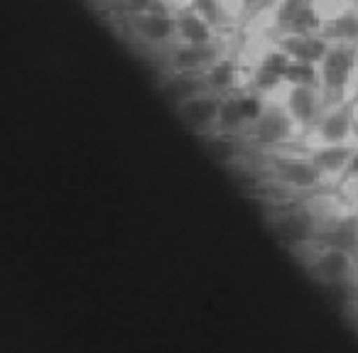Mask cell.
Instances as JSON below:
<instances>
[{"label":"cell","instance_id":"cell-1","mask_svg":"<svg viewBox=\"0 0 358 353\" xmlns=\"http://www.w3.org/2000/svg\"><path fill=\"white\" fill-rule=\"evenodd\" d=\"M270 177L278 182L289 194H317L324 189L327 180L322 177L309 154H292V152H270L268 159Z\"/></svg>","mask_w":358,"mask_h":353},{"label":"cell","instance_id":"cell-2","mask_svg":"<svg viewBox=\"0 0 358 353\" xmlns=\"http://www.w3.org/2000/svg\"><path fill=\"white\" fill-rule=\"evenodd\" d=\"M358 64V47L329 45L322 64H319V91L324 106H331L348 96L353 69Z\"/></svg>","mask_w":358,"mask_h":353},{"label":"cell","instance_id":"cell-3","mask_svg":"<svg viewBox=\"0 0 358 353\" xmlns=\"http://www.w3.org/2000/svg\"><path fill=\"white\" fill-rule=\"evenodd\" d=\"M297 133V125L289 118L285 106L275 103V101H265L263 113L250 123L243 140H248L253 147H260L265 152H278V150L287 147Z\"/></svg>","mask_w":358,"mask_h":353},{"label":"cell","instance_id":"cell-4","mask_svg":"<svg viewBox=\"0 0 358 353\" xmlns=\"http://www.w3.org/2000/svg\"><path fill=\"white\" fill-rule=\"evenodd\" d=\"M329 214H319L309 201L289 204L287 211H280L273 221V231L285 245L294 250H304L314 243L319 229L327 221Z\"/></svg>","mask_w":358,"mask_h":353},{"label":"cell","instance_id":"cell-5","mask_svg":"<svg viewBox=\"0 0 358 353\" xmlns=\"http://www.w3.org/2000/svg\"><path fill=\"white\" fill-rule=\"evenodd\" d=\"M299 253H304V263L314 280L327 287H353V280L358 275V260L353 255L319 245H309Z\"/></svg>","mask_w":358,"mask_h":353},{"label":"cell","instance_id":"cell-6","mask_svg":"<svg viewBox=\"0 0 358 353\" xmlns=\"http://www.w3.org/2000/svg\"><path fill=\"white\" fill-rule=\"evenodd\" d=\"M356 108H358V89L348 94L343 101L327 106L319 115L312 135L317 145H346L356 133Z\"/></svg>","mask_w":358,"mask_h":353},{"label":"cell","instance_id":"cell-7","mask_svg":"<svg viewBox=\"0 0 358 353\" xmlns=\"http://www.w3.org/2000/svg\"><path fill=\"white\" fill-rule=\"evenodd\" d=\"M219 108H221V96L214 91H201V94L192 96L182 106L174 108L179 123L185 125L189 133L196 138H211L216 133V123H219Z\"/></svg>","mask_w":358,"mask_h":353},{"label":"cell","instance_id":"cell-8","mask_svg":"<svg viewBox=\"0 0 358 353\" xmlns=\"http://www.w3.org/2000/svg\"><path fill=\"white\" fill-rule=\"evenodd\" d=\"M312 245L341 250L358 260V211L353 209L343 214H329Z\"/></svg>","mask_w":358,"mask_h":353},{"label":"cell","instance_id":"cell-9","mask_svg":"<svg viewBox=\"0 0 358 353\" xmlns=\"http://www.w3.org/2000/svg\"><path fill=\"white\" fill-rule=\"evenodd\" d=\"M282 106L289 113V118L294 120L299 133H312L319 115L327 108L322 99V91L314 89V86H287Z\"/></svg>","mask_w":358,"mask_h":353},{"label":"cell","instance_id":"cell-10","mask_svg":"<svg viewBox=\"0 0 358 353\" xmlns=\"http://www.w3.org/2000/svg\"><path fill=\"white\" fill-rule=\"evenodd\" d=\"M135 35L143 42L150 45H167V42L177 40V25H174V13H169V8L164 3H159L157 8L143 13V15L130 17Z\"/></svg>","mask_w":358,"mask_h":353},{"label":"cell","instance_id":"cell-11","mask_svg":"<svg viewBox=\"0 0 358 353\" xmlns=\"http://www.w3.org/2000/svg\"><path fill=\"white\" fill-rule=\"evenodd\" d=\"M221 57L219 45H174L169 52V71L204 74Z\"/></svg>","mask_w":358,"mask_h":353},{"label":"cell","instance_id":"cell-12","mask_svg":"<svg viewBox=\"0 0 358 353\" xmlns=\"http://www.w3.org/2000/svg\"><path fill=\"white\" fill-rule=\"evenodd\" d=\"M159 96L164 99V103L177 108L185 101H189L192 96L206 91L204 74H189V71H169L162 81L157 84Z\"/></svg>","mask_w":358,"mask_h":353},{"label":"cell","instance_id":"cell-13","mask_svg":"<svg viewBox=\"0 0 358 353\" xmlns=\"http://www.w3.org/2000/svg\"><path fill=\"white\" fill-rule=\"evenodd\" d=\"M289 64V57L285 52H280L278 47L270 52H265L260 57L258 66H255L253 81H250V89L258 91L260 96L273 94L280 84H285V69Z\"/></svg>","mask_w":358,"mask_h":353},{"label":"cell","instance_id":"cell-14","mask_svg":"<svg viewBox=\"0 0 358 353\" xmlns=\"http://www.w3.org/2000/svg\"><path fill=\"white\" fill-rule=\"evenodd\" d=\"M309 159L314 162V167L322 172V177L327 182L341 180L343 172H346V164L353 154V145H314L309 150Z\"/></svg>","mask_w":358,"mask_h":353},{"label":"cell","instance_id":"cell-15","mask_svg":"<svg viewBox=\"0 0 358 353\" xmlns=\"http://www.w3.org/2000/svg\"><path fill=\"white\" fill-rule=\"evenodd\" d=\"M275 47H278L280 52H285L292 62H304V64L319 66L329 50V42L322 40L319 35H304V37L285 35V37H280Z\"/></svg>","mask_w":358,"mask_h":353},{"label":"cell","instance_id":"cell-16","mask_svg":"<svg viewBox=\"0 0 358 353\" xmlns=\"http://www.w3.org/2000/svg\"><path fill=\"white\" fill-rule=\"evenodd\" d=\"M174 25H177L179 45H216V30L192 8L185 6L174 13Z\"/></svg>","mask_w":358,"mask_h":353},{"label":"cell","instance_id":"cell-17","mask_svg":"<svg viewBox=\"0 0 358 353\" xmlns=\"http://www.w3.org/2000/svg\"><path fill=\"white\" fill-rule=\"evenodd\" d=\"M319 37L327 40L329 45L358 47V10L346 8V10L329 17V20L322 25V30H319Z\"/></svg>","mask_w":358,"mask_h":353},{"label":"cell","instance_id":"cell-18","mask_svg":"<svg viewBox=\"0 0 358 353\" xmlns=\"http://www.w3.org/2000/svg\"><path fill=\"white\" fill-rule=\"evenodd\" d=\"M245 130H248V120H245L243 106H241V94H238V91H234V94L221 96V108H219V123H216V133L243 138Z\"/></svg>","mask_w":358,"mask_h":353},{"label":"cell","instance_id":"cell-19","mask_svg":"<svg viewBox=\"0 0 358 353\" xmlns=\"http://www.w3.org/2000/svg\"><path fill=\"white\" fill-rule=\"evenodd\" d=\"M204 84L209 91L219 96L234 94L238 84V64L234 57H219L209 69L204 71Z\"/></svg>","mask_w":358,"mask_h":353},{"label":"cell","instance_id":"cell-20","mask_svg":"<svg viewBox=\"0 0 358 353\" xmlns=\"http://www.w3.org/2000/svg\"><path fill=\"white\" fill-rule=\"evenodd\" d=\"M285 84L287 86H314V89H319V66L289 59L287 69H285Z\"/></svg>","mask_w":358,"mask_h":353},{"label":"cell","instance_id":"cell-21","mask_svg":"<svg viewBox=\"0 0 358 353\" xmlns=\"http://www.w3.org/2000/svg\"><path fill=\"white\" fill-rule=\"evenodd\" d=\"M187 8H192L196 15L204 17L216 32L226 25V13H224V3H221V0H189Z\"/></svg>","mask_w":358,"mask_h":353},{"label":"cell","instance_id":"cell-22","mask_svg":"<svg viewBox=\"0 0 358 353\" xmlns=\"http://www.w3.org/2000/svg\"><path fill=\"white\" fill-rule=\"evenodd\" d=\"M206 147H209V152L214 154L219 162H231V159L238 157V138L236 135H211V138H206Z\"/></svg>","mask_w":358,"mask_h":353},{"label":"cell","instance_id":"cell-23","mask_svg":"<svg viewBox=\"0 0 358 353\" xmlns=\"http://www.w3.org/2000/svg\"><path fill=\"white\" fill-rule=\"evenodd\" d=\"M312 3L314 0H280L278 6H275V17H273L275 32L285 35V30H287V25L292 22V17L297 15L302 8L312 6Z\"/></svg>","mask_w":358,"mask_h":353},{"label":"cell","instance_id":"cell-24","mask_svg":"<svg viewBox=\"0 0 358 353\" xmlns=\"http://www.w3.org/2000/svg\"><path fill=\"white\" fill-rule=\"evenodd\" d=\"M159 3H164V0H120L118 6L123 8V13L135 17V15H143V13L152 10V8H157Z\"/></svg>","mask_w":358,"mask_h":353},{"label":"cell","instance_id":"cell-25","mask_svg":"<svg viewBox=\"0 0 358 353\" xmlns=\"http://www.w3.org/2000/svg\"><path fill=\"white\" fill-rule=\"evenodd\" d=\"M341 182H358V147L356 145H353V154H351V159H348Z\"/></svg>","mask_w":358,"mask_h":353},{"label":"cell","instance_id":"cell-26","mask_svg":"<svg viewBox=\"0 0 358 353\" xmlns=\"http://www.w3.org/2000/svg\"><path fill=\"white\" fill-rule=\"evenodd\" d=\"M260 3L263 0H241V10L245 15H255V13H260Z\"/></svg>","mask_w":358,"mask_h":353},{"label":"cell","instance_id":"cell-27","mask_svg":"<svg viewBox=\"0 0 358 353\" xmlns=\"http://www.w3.org/2000/svg\"><path fill=\"white\" fill-rule=\"evenodd\" d=\"M278 3H280V0H263V3H260V13L268 10V8H275Z\"/></svg>","mask_w":358,"mask_h":353},{"label":"cell","instance_id":"cell-28","mask_svg":"<svg viewBox=\"0 0 358 353\" xmlns=\"http://www.w3.org/2000/svg\"><path fill=\"white\" fill-rule=\"evenodd\" d=\"M353 292H356V299H358V275H356V280H353Z\"/></svg>","mask_w":358,"mask_h":353},{"label":"cell","instance_id":"cell-29","mask_svg":"<svg viewBox=\"0 0 358 353\" xmlns=\"http://www.w3.org/2000/svg\"><path fill=\"white\" fill-rule=\"evenodd\" d=\"M351 3H353V6H351L353 10H358V0H351Z\"/></svg>","mask_w":358,"mask_h":353},{"label":"cell","instance_id":"cell-30","mask_svg":"<svg viewBox=\"0 0 358 353\" xmlns=\"http://www.w3.org/2000/svg\"><path fill=\"white\" fill-rule=\"evenodd\" d=\"M113 3H120V0H113Z\"/></svg>","mask_w":358,"mask_h":353},{"label":"cell","instance_id":"cell-31","mask_svg":"<svg viewBox=\"0 0 358 353\" xmlns=\"http://www.w3.org/2000/svg\"><path fill=\"white\" fill-rule=\"evenodd\" d=\"M356 211H358V204H356Z\"/></svg>","mask_w":358,"mask_h":353},{"label":"cell","instance_id":"cell-32","mask_svg":"<svg viewBox=\"0 0 358 353\" xmlns=\"http://www.w3.org/2000/svg\"><path fill=\"white\" fill-rule=\"evenodd\" d=\"M167 3H169V0H167Z\"/></svg>","mask_w":358,"mask_h":353}]
</instances>
